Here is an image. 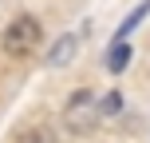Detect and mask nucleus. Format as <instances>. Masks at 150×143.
<instances>
[{
	"instance_id": "obj_4",
	"label": "nucleus",
	"mask_w": 150,
	"mask_h": 143,
	"mask_svg": "<svg viewBox=\"0 0 150 143\" xmlns=\"http://www.w3.org/2000/svg\"><path fill=\"white\" fill-rule=\"evenodd\" d=\"M75 48H79V32H71V36H63L59 44L47 52V68H63V64H71Z\"/></svg>"
},
{
	"instance_id": "obj_6",
	"label": "nucleus",
	"mask_w": 150,
	"mask_h": 143,
	"mask_svg": "<svg viewBox=\"0 0 150 143\" xmlns=\"http://www.w3.org/2000/svg\"><path fill=\"white\" fill-rule=\"evenodd\" d=\"M16 143H59L55 139V131L52 127H44V123H32V127H24L20 131V139Z\"/></svg>"
},
{
	"instance_id": "obj_5",
	"label": "nucleus",
	"mask_w": 150,
	"mask_h": 143,
	"mask_svg": "<svg viewBox=\"0 0 150 143\" xmlns=\"http://www.w3.org/2000/svg\"><path fill=\"white\" fill-rule=\"evenodd\" d=\"M127 64H130V44H111V52H107V72L119 75V72H127Z\"/></svg>"
},
{
	"instance_id": "obj_2",
	"label": "nucleus",
	"mask_w": 150,
	"mask_h": 143,
	"mask_svg": "<svg viewBox=\"0 0 150 143\" xmlns=\"http://www.w3.org/2000/svg\"><path fill=\"white\" fill-rule=\"evenodd\" d=\"M40 40H44V32H40V20L36 16H16L12 24L4 28V36H0V48H4V56H16V60H24V56H32L40 48Z\"/></svg>"
},
{
	"instance_id": "obj_1",
	"label": "nucleus",
	"mask_w": 150,
	"mask_h": 143,
	"mask_svg": "<svg viewBox=\"0 0 150 143\" xmlns=\"http://www.w3.org/2000/svg\"><path fill=\"white\" fill-rule=\"evenodd\" d=\"M99 119H103V96L91 91V88L71 91V99L63 103V123H67L71 135H87V131H95Z\"/></svg>"
},
{
	"instance_id": "obj_3",
	"label": "nucleus",
	"mask_w": 150,
	"mask_h": 143,
	"mask_svg": "<svg viewBox=\"0 0 150 143\" xmlns=\"http://www.w3.org/2000/svg\"><path fill=\"white\" fill-rule=\"evenodd\" d=\"M146 16H150V0H138V8H134V12L119 20V28H115V40H111V44H127V36H130V32H134L138 24L146 20Z\"/></svg>"
}]
</instances>
